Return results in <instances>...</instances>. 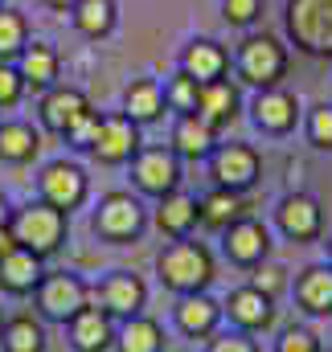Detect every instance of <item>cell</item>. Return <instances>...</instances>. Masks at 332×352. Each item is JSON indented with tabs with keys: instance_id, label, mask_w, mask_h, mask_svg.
<instances>
[{
	"instance_id": "34",
	"label": "cell",
	"mask_w": 332,
	"mask_h": 352,
	"mask_svg": "<svg viewBox=\"0 0 332 352\" xmlns=\"http://www.w3.org/2000/svg\"><path fill=\"white\" fill-rule=\"evenodd\" d=\"M275 352H324L320 344V336L312 332V328H283L279 332V340H275Z\"/></svg>"
},
{
	"instance_id": "20",
	"label": "cell",
	"mask_w": 332,
	"mask_h": 352,
	"mask_svg": "<svg viewBox=\"0 0 332 352\" xmlns=\"http://www.w3.org/2000/svg\"><path fill=\"white\" fill-rule=\"evenodd\" d=\"M176 70H185V74L197 78L201 87H205V82H218V78H226V70H230V50L218 45V41H209V37H197V41H189V45L180 50Z\"/></svg>"
},
{
	"instance_id": "6",
	"label": "cell",
	"mask_w": 332,
	"mask_h": 352,
	"mask_svg": "<svg viewBox=\"0 0 332 352\" xmlns=\"http://www.w3.org/2000/svg\"><path fill=\"white\" fill-rule=\"evenodd\" d=\"M287 33L304 54L332 58V0H287Z\"/></svg>"
},
{
	"instance_id": "10",
	"label": "cell",
	"mask_w": 332,
	"mask_h": 352,
	"mask_svg": "<svg viewBox=\"0 0 332 352\" xmlns=\"http://www.w3.org/2000/svg\"><path fill=\"white\" fill-rule=\"evenodd\" d=\"M132 184L144 197H168L180 188V156L172 148H140L132 160Z\"/></svg>"
},
{
	"instance_id": "27",
	"label": "cell",
	"mask_w": 332,
	"mask_h": 352,
	"mask_svg": "<svg viewBox=\"0 0 332 352\" xmlns=\"http://www.w3.org/2000/svg\"><path fill=\"white\" fill-rule=\"evenodd\" d=\"M41 152V131L25 119L0 123V164H29Z\"/></svg>"
},
{
	"instance_id": "42",
	"label": "cell",
	"mask_w": 332,
	"mask_h": 352,
	"mask_svg": "<svg viewBox=\"0 0 332 352\" xmlns=\"http://www.w3.org/2000/svg\"><path fill=\"white\" fill-rule=\"evenodd\" d=\"M41 4H45V8H54V12H70L79 0H41Z\"/></svg>"
},
{
	"instance_id": "39",
	"label": "cell",
	"mask_w": 332,
	"mask_h": 352,
	"mask_svg": "<svg viewBox=\"0 0 332 352\" xmlns=\"http://www.w3.org/2000/svg\"><path fill=\"white\" fill-rule=\"evenodd\" d=\"M21 98H25V82H21V74H17V66H12V62H0V111L17 107Z\"/></svg>"
},
{
	"instance_id": "3",
	"label": "cell",
	"mask_w": 332,
	"mask_h": 352,
	"mask_svg": "<svg viewBox=\"0 0 332 352\" xmlns=\"http://www.w3.org/2000/svg\"><path fill=\"white\" fill-rule=\"evenodd\" d=\"M287 50L279 37L271 33H247L242 45L234 50V74L238 82H247L254 90H267V87H279L283 74H287Z\"/></svg>"
},
{
	"instance_id": "36",
	"label": "cell",
	"mask_w": 332,
	"mask_h": 352,
	"mask_svg": "<svg viewBox=\"0 0 332 352\" xmlns=\"http://www.w3.org/2000/svg\"><path fill=\"white\" fill-rule=\"evenodd\" d=\"M222 16L234 29H250L262 16V0H222Z\"/></svg>"
},
{
	"instance_id": "47",
	"label": "cell",
	"mask_w": 332,
	"mask_h": 352,
	"mask_svg": "<svg viewBox=\"0 0 332 352\" xmlns=\"http://www.w3.org/2000/svg\"><path fill=\"white\" fill-rule=\"evenodd\" d=\"M329 352H332V349H329Z\"/></svg>"
},
{
	"instance_id": "45",
	"label": "cell",
	"mask_w": 332,
	"mask_h": 352,
	"mask_svg": "<svg viewBox=\"0 0 332 352\" xmlns=\"http://www.w3.org/2000/svg\"><path fill=\"white\" fill-rule=\"evenodd\" d=\"M0 328H4V311H0Z\"/></svg>"
},
{
	"instance_id": "12",
	"label": "cell",
	"mask_w": 332,
	"mask_h": 352,
	"mask_svg": "<svg viewBox=\"0 0 332 352\" xmlns=\"http://www.w3.org/2000/svg\"><path fill=\"white\" fill-rule=\"evenodd\" d=\"M94 303H98L111 320H132V316L144 311L148 287H144V278L132 274V270H111V274L94 287Z\"/></svg>"
},
{
	"instance_id": "18",
	"label": "cell",
	"mask_w": 332,
	"mask_h": 352,
	"mask_svg": "<svg viewBox=\"0 0 332 352\" xmlns=\"http://www.w3.org/2000/svg\"><path fill=\"white\" fill-rule=\"evenodd\" d=\"M12 66H17V74H21L25 90H33V94L54 90L58 87V74H62V58H58V50L45 45V41H29Z\"/></svg>"
},
{
	"instance_id": "13",
	"label": "cell",
	"mask_w": 332,
	"mask_h": 352,
	"mask_svg": "<svg viewBox=\"0 0 332 352\" xmlns=\"http://www.w3.org/2000/svg\"><path fill=\"white\" fill-rule=\"evenodd\" d=\"M222 250H226V258L234 266H247L254 270L258 263H267L271 258V230L258 221V217H238L230 230H222Z\"/></svg>"
},
{
	"instance_id": "40",
	"label": "cell",
	"mask_w": 332,
	"mask_h": 352,
	"mask_svg": "<svg viewBox=\"0 0 332 352\" xmlns=\"http://www.w3.org/2000/svg\"><path fill=\"white\" fill-rule=\"evenodd\" d=\"M94 131H98V111H90L83 115L70 131H66V144L70 148H79V152H90V144H94Z\"/></svg>"
},
{
	"instance_id": "44",
	"label": "cell",
	"mask_w": 332,
	"mask_h": 352,
	"mask_svg": "<svg viewBox=\"0 0 332 352\" xmlns=\"http://www.w3.org/2000/svg\"><path fill=\"white\" fill-rule=\"evenodd\" d=\"M329 258H332V238H329Z\"/></svg>"
},
{
	"instance_id": "43",
	"label": "cell",
	"mask_w": 332,
	"mask_h": 352,
	"mask_svg": "<svg viewBox=\"0 0 332 352\" xmlns=\"http://www.w3.org/2000/svg\"><path fill=\"white\" fill-rule=\"evenodd\" d=\"M12 221V205H8V197L0 192V226H8Z\"/></svg>"
},
{
	"instance_id": "8",
	"label": "cell",
	"mask_w": 332,
	"mask_h": 352,
	"mask_svg": "<svg viewBox=\"0 0 332 352\" xmlns=\"http://www.w3.org/2000/svg\"><path fill=\"white\" fill-rule=\"evenodd\" d=\"M86 197H90V180H86V173L74 160H54V164H45L41 176H37V201L62 209L66 217L74 209H83Z\"/></svg>"
},
{
	"instance_id": "9",
	"label": "cell",
	"mask_w": 332,
	"mask_h": 352,
	"mask_svg": "<svg viewBox=\"0 0 332 352\" xmlns=\"http://www.w3.org/2000/svg\"><path fill=\"white\" fill-rule=\"evenodd\" d=\"M140 148H144L140 127L123 111L119 115H98V131H94V144H90V160H98L107 168H119V164H132Z\"/></svg>"
},
{
	"instance_id": "33",
	"label": "cell",
	"mask_w": 332,
	"mask_h": 352,
	"mask_svg": "<svg viewBox=\"0 0 332 352\" xmlns=\"http://www.w3.org/2000/svg\"><path fill=\"white\" fill-rule=\"evenodd\" d=\"M197 94H201V82L189 78L185 70H176L165 82V102H168V111H176V115H193L197 111Z\"/></svg>"
},
{
	"instance_id": "37",
	"label": "cell",
	"mask_w": 332,
	"mask_h": 352,
	"mask_svg": "<svg viewBox=\"0 0 332 352\" xmlns=\"http://www.w3.org/2000/svg\"><path fill=\"white\" fill-rule=\"evenodd\" d=\"M250 287H258L262 295H271V299H275V295L287 287V270H283L279 263H258V266H254V278H250Z\"/></svg>"
},
{
	"instance_id": "11",
	"label": "cell",
	"mask_w": 332,
	"mask_h": 352,
	"mask_svg": "<svg viewBox=\"0 0 332 352\" xmlns=\"http://www.w3.org/2000/svg\"><path fill=\"white\" fill-rule=\"evenodd\" d=\"M275 226L283 238L291 242H316L324 234V209L312 192H287L279 205H275Z\"/></svg>"
},
{
	"instance_id": "29",
	"label": "cell",
	"mask_w": 332,
	"mask_h": 352,
	"mask_svg": "<svg viewBox=\"0 0 332 352\" xmlns=\"http://www.w3.org/2000/svg\"><path fill=\"white\" fill-rule=\"evenodd\" d=\"M115 352H165V328L152 316H132L115 332Z\"/></svg>"
},
{
	"instance_id": "26",
	"label": "cell",
	"mask_w": 332,
	"mask_h": 352,
	"mask_svg": "<svg viewBox=\"0 0 332 352\" xmlns=\"http://www.w3.org/2000/svg\"><path fill=\"white\" fill-rule=\"evenodd\" d=\"M197 213H201V226L205 230H230L238 217H247V201L242 192H230V188H209L201 201H197Z\"/></svg>"
},
{
	"instance_id": "38",
	"label": "cell",
	"mask_w": 332,
	"mask_h": 352,
	"mask_svg": "<svg viewBox=\"0 0 332 352\" xmlns=\"http://www.w3.org/2000/svg\"><path fill=\"white\" fill-rule=\"evenodd\" d=\"M205 352H258V340L250 332H238V328L234 332H214Z\"/></svg>"
},
{
	"instance_id": "35",
	"label": "cell",
	"mask_w": 332,
	"mask_h": 352,
	"mask_svg": "<svg viewBox=\"0 0 332 352\" xmlns=\"http://www.w3.org/2000/svg\"><path fill=\"white\" fill-rule=\"evenodd\" d=\"M308 144L320 148V152H332V102L316 107L308 115Z\"/></svg>"
},
{
	"instance_id": "46",
	"label": "cell",
	"mask_w": 332,
	"mask_h": 352,
	"mask_svg": "<svg viewBox=\"0 0 332 352\" xmlns=\"http://www.w3.org/2000/svg\"><path fill=\"white\" fill-rule=\"evenodd\" d=\"M0 4H4V0H0Z\"/></svg>"
},
{
	"instance_id": "16",
	"label": "cell",
	"mask_w": 332,
	"mask_h": 352,
	"mask_svg": "<svg viewBox=\"0 0 332 352\" xmlns=\"http://www.w3.org/2000/svg\"><path fill=\"white\" fill-rule=\"evenodd\" d=\"M94 107H90V98H86L79 87H58L45 90L41 94V107H37V115H41V127L45 131H54V135H62L66 140V131L83 119V115H90Z\"/></svg>"
},
{
	"instance_id": "19",
	"label": "cell",
	"mask_w": 332,
	"mask_h": 352,
	"mask_svg": "<svg viewBox=\"0 0 332 352\" xmlns=\"http://www.w3.org/2000/svg\"><path fill=\"white\" fill-rule=\"evenodd\" d=\"M66 328H70V344H74V352H111L115 349V332H119L115 320H111L98 303H86Z\"/></svg>"
},
{
	"instance_id": "30",
	"label": "cell",
	"mask_w": 332,
	"mask_h": 352,
	"mask_svg": "<svg viewBox=\"0 0 332 352\" xmlns=\"http://www.w3.org/2000/svg\"><path fill=\"white\" fill-rule=\"evenodd\" d=\"M70 21H74V29H79L83 37L103 41V37L115 33L119 8H115V0H79V4L70 8Z\"/></svg>"
},
{
	"instance_id": "1",
	"label": "cell",
	"mask_w": 332,
	"mask_h": 352,
	"mask_svg": "<svg viewBox=\"0 0 332 352\" xmlns=\"http://www.w3.org/2000/svg\"><path fill=\"white\" fill-rule=\"evenodd\" d=\"M156 274L172 295H193V291H205L218 274L214 254L205 242H193V238H176L168 242L156 258Z\"/></svg>"
},
{
	"instance_id": "23",
	"label": "cell",
	"mask_w": 332,
	"mask_h": 352,
	"mask_svg": "<svg viewBox=\"0 0 332 352\" xmlns=\"http://www.w3.org/2000/svg\"><path fill=\"white\" fill-rule=\"evenodd\" d=\"M165 111H168L165 87H160L156 78H136V82H127V90H123V115H127L136 127L160 123Z\"/></svg>"
},
{
	"instance_id": "15",
	"label": "cell",
	"mask_w": 332,
	"mask_h": 352,
	"mask_svg": "<svg viewBox=\"0 0 332 352\" xmlns=\"http://www.w3.org/2000/svg\"><path fill=\"white\" fill-rule=\"evenodd\" d=\"M222 316H230V324H234L238 332H250V336H254V332H267V328L275 324V299L247 283V287H234V291L226 295Z\"/></svg>"
},
{
	"instance_id": "22",
	"label": "cell",
	"mask_w": 332,
	"mask_h": 352,
	"mask_svg": "<svg viewBox=\"0 0 332 352\" xmlns=\"http://www.w3.org/2000/svg\"><path fill=\"white\" fill-rule=\"evenodd\" d=\"M152 221H156V230L165 234V238H189L197 226H201V213H197V197H189L185 188H176V192H168L156 201V213H152Z\"/></svg>"
},
{
	"instance_id": "24",
	"label": "cell",
	"mask_w": 332,
	"mask_h": 352,
	"mask_svg": "<svg viewBox=\"0 0 332 352\" xmlns=\"http://www.w3.org/2000/svg\"><path fill=\"white\" fill-rule=\"evenodd\" d=\"M180 160H209V152L218 148V131L209 123H201L197 115H176L172 123V144H168Z\"/></svg>"
},
{
	"instance_id": "25",
	"label": "cell",
	"mask_w": 332,
	"mask_h": 352,
	"mask_svg": "<svg viewBox=\"0 0 332 352\" xmlns=\"http://www.w3.org/2000/svg\"><path fill=\"white\" fill-rule=\"evenodd\" d=\"M41 274H45V258L17 246L8 258H0V291L4 295H33Z\"/></svg>"
},
{
	"instance_id": "32",
	"label": "cell",
	"mask_w": 332,
	"mask_h": 352,
	"mask_svg": "<svg viewBox=\"0 0 332 352\" xmlns=\"http://www.w3.org/2000/svg\"><path fill=\"white\" fill-rule=\"evenodd\" d=\"M25 45H29V21H25V12L0 4V62H17Z\"/></svg>"
},
{
	"instance_id": "14",
	"label": "cell",
	"mask_w": 332,
	"mask_h": 352,
	"mask_svg": "<svg viewBox=\"0 0 332 352\" xmlns=\"http://www.w3.org/2000/svg\"><path fill=\"white\" fill-rule=\"evenodd\" d=\"M250 119H254V127L267 131V135H287V131L300 123V98L283 87H267V90L254 94Z\"/></svg>"
},
{
	"instance_id": "2",
	"label": "cell",
	"mask_w": 332,
	"mask_h": 352,
	"mask_svg": "<svg viewBox=\"0 0 332 352\" xmlns=\"http://www.w3.org/2000/svg\"><path fill=\"white\" fill-rule=\"evenodd\" d=\"M12 238L21 250L37 254V258H54L62 246H66V234H70V217L45 201H29L21 209H12V221H8Z\"/></svg>"
},
{
	"instance_id": "31",
	"label": "cell",
	"mask_w": 332,
	"mask_h": 352,
	"mask_svg": "<svg viewBox=\"0 0 332 352\" xmlns=\"http://www.w3.org/2000/svg\"><path fill=\"white\" fill-rule=\"evenodd\" d=\"M0 352H45V324L37 316H8L0 328Z\"/></svg>"
},
{
	"instance_id": "41",
	"label": "cell",
	"mask_w": 332,
	"mask_h": 352,
	"mask_svg": "<svg viewBox=\"0 0 332 352\" xmlns=\"http://www.w3.org/2000/svg\"><path fill=\"white\" fill-rule=\"evenodd\" d=\"M17 250V238H12V230L8 226H0V258H8Z\"/></svg>"
},
{
	"instance_id": "21",
	"label": "cell",
	"mask_w": 332,
	"mask_h": 352,
	"mask_svg": "<svg viewBox=\"0 0 332 352\" xmlns=\"http://www.w3.org/2000/svg\"><path fill=\"white\" fill-rule=\"evenodd\" d=\"M238 107H242L238 87H234L230 78H218V82H205V87H201L193 115H197L201 123H209L214 131H222V127H230V123L238 119Z\"/></svg>"
},
{
	"instance_id": "7",
	"label": "cell",
	"mask_w": 332,
	"mask_h": 352,
	"mask_svg": "<svg viewBox=\"0 0 332 352\" xmlns=\"http://www.w3.org/2000/svg\"><path fill=\"white\" fill-rule=\"evenodd\" d=\"M262 176V156L258 148H250L242 140L218 144L209 152V180L214 188H230V192H250Z\"/></svg>"
},
{
	"instance_id": "5",
	"label": "cell",
	"mask_w": 332,
	"mask_h": 352,
	"mask_svg": "<svg viewBox=\"0 0 332 352\" xmlns=\"http://www.w3.org/2000/svg\"><path fill=\"white\" fill-rule=\"evenodd\" d=\"M37 316L50 324H70L86 303H90V283L74 270H45L37 291H33Z\"/></svg>"
},
{
	"instance_id": "4",
	"label": "cell",
	"mask_w": 332,
	"mask_h": 352,
	"mask_svg": "<svg viewBox=\"0 0 332 352\" xmlns=\"http://www.w3.org/2000/svg\"><path fill=\"white\" fill-rule=\"evenodd\" d=\"M90 226H94V234H98L103 242H111V246H127V242H136V238L144 234V226H148V209H144V201H140L136 192H127V188H111V192L98 197V209H94Z\"/></svg>"
},
{
	"instance_id": "28",
	"label": "cell",
	"mask_w": 332,
	"mask_h": 352,
	"mask_svg": "<svg viewBox=\"0 0 332 352\" xmlns=\"http://www.w3.org/2000/svg\"><path fill=\"white\" fill-rule=\"evenodd\" d=\"M295 303L308 316H332V266H308L295 278Z\"/></svg>"
},
{
	"instance_id": "17",
	"label": "cell",
	"mask_w": 332,
	"mask_h": 352,
	"mask_svg": "<svg viewBox=\"0 0 332 352\" xmlns=\"http://www.w3.org/2000/svg\"><path fill=\"white\" fill-rule=\"evenodd\" d=\"M172 320L185 336L193 340H209L222 324V303L209 295V291H193V295H176V307H172Z\"/></svg>"
}]
</instances>
